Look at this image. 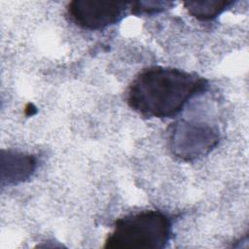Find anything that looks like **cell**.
Listing matches in <instances>:
<instances>
[{
	"label": "cell",
	"instance_id": "obj_1",
	"mask_svg": "<svg viewBox=\"0 0 249 249\" xmlns=\"http://www.w3.org/2000/svg\"><path fill=\"white\" fill-rule=\"evenodd\" d=\"M206 88L207 81L196 73L152 66L133 79L126 99L132 110L146 118H171Z\"/></svg>",
	"mask_w": 249,
	"mask_h": 249
},
{
	"label": "cell",
	"instance_id": "obj_2",
	"mask_svg": "<svg viewBox=\"0 0 249 249\" xmlns=\"http://www.w3.org/2000/svg\"><path fill=\"white\" fill-rule=\"evenodd\" d=\"M171 237V221L158 210L125 215L114 224L105 248H163Z\"/></svg>",
	"mask_w": 249,
	"mask_h": 249
},
{
	"label": "cell",
	"instance_id": "obj_3",
	"mask_svg": "<svg viewBox=\"0 0 249 249\" xmlns=\"http://www.w3.org/2000/svg\"><path fill=\"white\" fill-rule=\"evenodd\" d=\"M219 131L204 123L180 120L168 128V147L172 155L183 160L206 156L219 143Z\"/></svg>",
	"mask_w": 249,
	"mask_h": 249
},
{
	"label": "cell",
	"instance_id": "obj_4",
	"mask_svg": "<svg viewBox=\"0 0 249 249\" xmlns=\"http://www.w3.org/2000/svg\"><path fill=\"white\" fill-rule=\"evenodd\" d=\"M129 2L75 0L67 6L70 19L88 30H100L113 25L124 17Z\"/></svg>",
	"mask_w": 249,
	"mask_h": 249
},
{
	"label": "cell",
	"instance_id": "obj_5",
	"mask_svg": "<svg viewBox=\"0 0 249 249\" xmlns=\"http://www.w3.org/2000/svg\"><path fill=\"white\" fill-rule=\"evenodd\" d=\"M37 160L34 156L14 151H2L1 183L15 185L27 180L35 171Z\"/></svg>",
	"mask_w": 249,
	"mask_h": 249
},
{
	"label": "cell",
	"instance_id": "obj_6",
	"mask_svg": "<svg viewBox=\"0 0 249 249\" xmlns=\"http://www.w3.org/2000/svg\"><path fill=\"white\" fill-rule=\"evenodd\" d=\"M231 0H205L186 1L184 7L188 13L198 20H211L234 5Z\"/></svg>",
	"mask_w": 249,
	"mask_h": 249
},
{
	"label": "cell",
	"instance_id": "obj_7",
	"mask_svg": "<svg viewBox=\"0 0 249 249\" xmlns=\"http://www.w3.org/2000/svg\"><path fill=\"white\" fill-rule=\"evenodd\" d=\"M169 1H136L129 3V9L133 15H153L159 14L173 6Z\"/></svg>",
	"mask_w": 249,
	"mask_h": 249
}]
</instances>
